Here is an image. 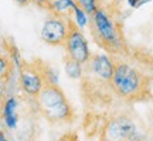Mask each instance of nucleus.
Returning <instances> with one entry per match:
<instances>
[{
  "label": "nucleus",
  "mask_w": 153,
  "mask_h": 141,
  "mask_svg": "<svg viewBox=\"0 0 153 141\" xmlns=\"http://www.w3.org/2000/svg\"><path fill=\"white\" fill-rule=\"evenodd\" d=\"M51 1H53V0H51Z\"/></svg>",
  "instance_id": "6ab92c4d"
},
{
  "label": "nucleus",
  "mask_w": 153,
  "mask_h": 141,
  "mask_svg": "<svg viewBox=\"0 0 153 141\" xmlns=\"http://www.w3.org/2000/svg\"><path fill=\"white\" fill-rule=\"evenodd\" d=\"M13 62L9 55L4 52H0V81L7 82L10 79L11 72H13Z\"/></svg>",
  "instance_id": "9b49d317"
},
{
  "label": "nucleus",
  "mask_w": 153,
  "mask_h": 141,
  "mask_svg": "<svg viewBox=\"0 0 153 141\" xmlns=\"http://www.w3.org/2000/svg\"><path fill=\"white\" fill-rule=\"evenodd\" d=\"M6 86H7V82L0 81V107H1V103H3V99H4Z\"/></svg>",
  "instance_id": "2eb2a0df"
},
{
  "label": "nucleus",
  "mask_w": 153,
  "mask_h": 141,
  "mask_svg": "<svg viewBox=\"0 0 153 141\" xmlns=\"http://www.w3.org/2000/svg\"><path fill=\"white\" fill-rule=\"evenodd\" d=\"M62 47L65 48V55L71 57L72 59L78 61L82 65H85L91 58L87 38L82 33V28L78 27L72 17L68 18V34Z\"/></svg>",
  "instance_id": "39448f33"
},
{
  "label": "nucleus",
  "mask_w": 153,
  "mask_h": 141,
  "mask_svg": "<svg viewBox=\"0 0 153 141\" xmlns=\"http://www.w3.org/2000/svg\"><path fill=\"white\" fill-rule=\"evenodd\" d=\"M17 72H19V83H20L22 90L27 96L36 99L44 86L43 76H41V72H40V68H38L36 59L31 62L23 61L22 66Z\"/></svg>",
  "instance_id": "0eeeda50"
},
{
  "label": "nucleus",
  "mask_w": 153,
  "mask_h": 141,
  "mask_svg": "<svg viewBox=\"0 0 153 141\" xmlns=\"http://www.w3.org/2000/svg\"><path fill=\"white\" fill-rule=\"evenodd\" d=\"M88 20H89V17L85 11L82 10L79 6L76 4L75 9H74V21L78 24V27L79 28H84L88 26Z\"/></svg>",
  "instance_id": "ddd939ff"
},
{
  "label": "nucleus",
  "mask_w": 153,
  "mask_h": 141,
  "mask_svg": "<svg viewBox=\"0 0 153 141\" xmlns=\"http://www.w3.org/2000/svg\"><path fill=\"white\" fill-rule=\"evenodd\" d=\"M62 62H64V69H65V73L68 75V78H71V79H81L82 70H84L82 64H79L75 59H72L71 57H68V55H64Z\"/></svg>",
  "instance_id": "9d476101"
},
{
  "label": "nucleus",
  "mask_w": 153,
  "mask_h": 141,
  "mask_svg": "<svg viewBox=\"0 0 153 141\" xmlns=\"http://www.w3.org/2000/svg\"><path fill=\"white\" fill-rule=\"evenodd\" d=\"M16 4L19 6H22V7H24V6H28V4H31L33 3V0H13Z\"/></svg>",
  "instance_id": "f3484780"
},
{
  "label": "nucleus",
  "mask_w": 153,
  "mask_h": 141,
  "mask_svg": "<svg viewBox=\"0 0 153 141\" xmlns=\"http://www.w3.org/2000/svg\"><path fill=\"white\" fill-rule=\"evenodd\" d=\"M139 1L140 0H128V4L131 6L132 9H137L139 7Z\"/></svg>",
  "instance_id": "a211bd4d"
},
{
  "label": "nucleus",
  "mask_w": 153,
  "mask_h": 141,
  "mask_svg": "<svg viewBox=\"0 0 153 141\" xmlns=\"http://www.w3.org/2000/svg\"><path fill=\"white\" fill-rule=\"evenodd\" d=\"M99 141H142V134L129 114L118 113L105 123Z\"/></svg>",
  "instance_id": "20e7f679"
},
{
  "label": "nucleus",
  "mask_w": 153,
  "mask_h": 141,
  "mask_svg": "<svg viewBox=\"0 0 153 141\" xmlns=\"http://www.w3.org/2000/svg\"><path fill=\"white\" fill-rule=\"evenodd\" d=\"M129 55H111L114 59V72L111 78L114 93L123 103L150 100L153 98V73L149 72V65L143 64L140 59H133L131 62Z\"/></svg>",
  "instance_id": "f257e3e1"
},
{
  "label": "nucleus",
  "mask_w": 153,
  "mask_h": 141,
  "mask_svg": "<svg viewBox=\"0 0 153 141\" xmlns=\"http://www.w3.org/2000/svg\"><path fill=\"white\" fill-rule=\"evenodd\" d=\"M17 99L14 96H9V98H4L3 103H1V117L4 120V124L9 127V129H16L17 121H19V117H17Z\"/></svg>",
  "instance_id": "6e6552de"
},
{
  "label": "nucleus",
  "mask_w": 153,
  "mask_h": 141,
  "mask_svg": "<svg viewBox=\"0 0 153 141\" xmlns=\"http://www.w3.org/2000/svg\"><path fill=\"white\" fill-rule=\"evenodd\" d=\"M36 100L41 116L50 123H71L75 117V112L58 83H44Z\"/></svg>",
  "instance_id": "7ed1b4c3"
},
{
  "label": "nucleus",
  "mask_w": 153,
  "mask_h": 141,
  "mask_svg": "<svg viewBox=\"0 0 153 141\" xmlns=\"http://www.w3.org/2000/svg\"><path fill=\"white\" fill-rule=\"evenodd\" d=\"M88 27L95 44L108 55L128 57L131 54V48L125 40L122 23L118 18L114 3L99 6L89 16Z\"/></svg>",
  "instance_id": "f03ea898"
},
{
  "label": "nucleus",
  "mask_w": 153,
  "mask_h": 141,
  "mask_svg": "<svg viewBox=\"0 0 153 141\" xmlns=\"http://www.w3.org/2000/svg\"><path fill=\"white\" fill-rule=\"evenodd\" d=\"M33 3L38 7H41V9H45V10H48L51 9V0H33Z\"/></svg>",
  "instance_id": "4468645a"
},
{
  "label": "nucleus",
  "mask_w": 153,
  "mask_h": 141,
  "mask_svg": "<svg viewBox=\"0 0 153 141\" xmlns=\"http://www.w3.org/2000/svg\"><path fill=\"white\" fill-rule=\"evenodd\" d=\"M58 141H79L78 140V137L75 136V134H67V136H64V137H61Z\"/></svg>",
  "instance_id": "dca6fc26"
},
{
  "label": "nucleus",
  "mask_w": 153,
  "mask_h": 141,
  "mask_svg": "<svg viewBox=\"0 0 153 141\" xmlns=\"http://www.w3.org/2000/svg\"><path fill=\"white\" fill-rule=\"evenodd\" d=\"M68 18L55 13H50L41 27V40L53 47H62L68 34Z\"/></svg>",
  "instance_id": "423d86ee"
},
{
  "label": "nucleus",
  "mask_w": 153,
  "mask_h": 141,
  "mask_svg": "<svg viewBox=\"0 0 153 141\" xmlns=\"http://www.w3.org/2000/svg\"><path fill=\"white\" fill-rule=\"evenodd\" d=\"M75 6H76L75 0H53L50 13H55V14L65 17H72Z\"/></svg>",
  "instance_id": "1a4fd4ad"
},
{
  "label": "nucleus",
  "mask_w": 153,
  "mask_h": 141,
  "mask_svg": "<svg viewBox=\"0 0 153 141\" xmlns=\"http://www.w3.org/2000/svg\"><path fill=\"white\" fill-rule=\"evenodd\" d=\"M75 1H76V4L79 6L88 16H91L94 11L102 4V3H101L102 0H75Z\"/></svg>",
  "instance_id": "f8f14e48"
}]
</instances>
